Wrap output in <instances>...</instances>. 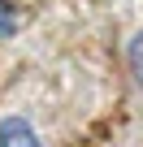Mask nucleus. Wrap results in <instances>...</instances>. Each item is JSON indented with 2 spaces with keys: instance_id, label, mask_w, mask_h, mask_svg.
Returning <instances> with one entry per match:
<instances>
[{
  "instance_id": "1",
  "label": "nucleus",
  "mask_w": 143,
  "mask_h": 147,
  "mask_svg": "<svg viewBox=\"0 0 143 147\" xmlns=\"http://www.w3.org/2000/svg\"><path fill=\"white\" fill-rule=\"evenodd\" d=\"M0 147H43V138L22 113H9L0 117Z\"/></svg>"
},
{
  "instance_id": "3",
  "label": "nucleus",
  "mask_w": 143,
  "mask_h": 147,
  "mask_svg": "<svg viewBox=\"0 0 143 147\" xmlns=\"http://www.w3.org/2000/svg\"><path fill=\"white\" fill-rule=\"evenodd\" d=\"M18 30V9H13V0H0V39H9Z\"/></svg>"
},
{
  "instance_id": "2",
  "label": "nucleus",
  "mask_w": 143,
  "mask_h": 147,
  "mask_svg": "<svg viewBox=\"0 0 143 147\" xmlns=\"http://www.w3.org/2000/svg\"><path fill=\"white\" fill-rule=\"evenodd\" d=\"M126 65H130V78H134V87L143 91V26L130 35V43H126Z\"/></svg>"
}]
</instances>
